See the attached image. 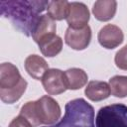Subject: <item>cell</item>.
<instances>
[{
  "label": "cell",
  "instance_id": "5b68a950",
  "mask_svg": "<svg viewBox=\"0 0 127 127\" xmlns=\"http://www.w3.org/2000/svg\"><path fill=\"white\" fill-rule=\"evenodd\" d=\"M41 80L45 91L50 95H58L67 89L64 72L59 68H49Z\"/></svg>",
  "mask_w": 127,
  "mask_h": 127
},
{
  "label": "cell",
  "instance_id": "d6986e66",
  "mask_svg": "<svg viewBox=\"0 0 127 127\" xmlns=\"http://www.w3.org/2000/svg\"><path fill=\"white\" fill-rule=\"evenodd\" d=\"M114 62L119 69L127 70V45L117 51V53L115 54Z\"/></svg>",
  "mask_w": 127,
  "mask_h": 127
},
{
  "label": "cell",
  "instance_id": "e0dca14e",
  "mask_svg": "<svg viewBox=\"0 0 127 127\" xmlns=\"http://www.w3.org/2000/svg\"><path fill=\"white\" fill-rule=\"evenodd\" d=\"M27 81L23 78L21 82L14 88L11 89H0V98L4 103L13 104L17 102L27 88Z\"/></svg>",
  "mask_w": 127,
  "mask_h": 127
},
{
  "label": "cell",
  "instance_id": "ac0fdd59",
  "mask_svg": "<svg viewBox=\"0 0 127 127\" xmlns=\"http://www.w3.org/2000/svg\"><path fill=\"white\" fill-rule=\"evenodd\" d=\"M111 94L115 97L124 98L127 96V76L114 75L109 79Z\"/></svg>",
  "mask_w": 127,
  "mask_h": 127
},
{
  "label": "cell",
  "instance_id": "9c48e42d",
  "mask_svg": "<svg viewBox=\"0 0 127 127\" xmlns=\"http://www.w3.org/2000/svg\"><path fill=\"white\" fill-rule=\"evenodd\" d=\"M23 77L19 69L11 63H3L0 64V89H11L16 87Z\"/></svg>",
  "mask_w": 127,
  "mask_h": 127
},
{
  "label": "cell",
  "instance_id": "4fadbf2b",
  "mask_svg": "<svg viewBox=\"0 0 127 127\" xmlns=\"http://www.w3.org/2000/svg\"><path fill=\"white\" fill-rule=\"evenodd\" d=\"M117 2L114 0H98L93 4L92 14L98 21L106 22L111 20L116 13Z\"/></svg>",
  "mask_w": 127,
  "mask_h": 127
},
{
  "label": "cell",
  "instance_id": "7c38bea8",
  "mask_svg": "<svg viewBox=\"0 0 127 127\" xmlns=\"http://www.w3.org/2000/svg\"><path fill=\"white\" fill-rule=\"evenodd\" d=\"M84 94L91 101H102L108 98L111 94L109 83L100 80H91L87 83L84 89Z\"/></svg>",
  "mask_w": 127,
  "mask_h": 127
},
{
  "label": "cell",
  "instance_id": "52a82bcc",
  "mask_svg": "<svg viewBox=\"0 0 127 127\" xmlns=\"http://www.w3.org/2000/svg\"><path fill=\"white\" fill-rule=\"evenodd\" d=\"M97 39L99 44L103 48L107 50H112L122 44L124 40V35L122 30L118 26L113 24H107L100 29Z\"/></svg>",
  "mask_w": 127,
  "mask_h": 127
},
{
  "label": "cell",
  "instance_id": "30bf717a",
  "mask_svg": "<svg viewBox=\"0 0 127 127\" xmlns=\"http://www.w3.org/2000/svg\"><path fill=\"white\" fill-rule=\"evenodd\" d=\"M56 30H57L56 22L48 14H45L40 17L39 21L37 22L36 26L34 27V29L32 31L31 36H32L33 40L37 44H39L44 39H46L52 35H55Z\"/></svg>",
  "mask_w": 127,
  "mask_h": 127
},
{
  "label": "cell",
  "instance_id": "9a60e30c",
  "mask_svg": "<svg viewBox=\"0 0 127 127\" xmlns=\"http://www.w3.org/2000/svg\"><path fill=\"white\" fill-rule=\"evenodd\" d=\"M38 46L43 56L48 57V58H53L62 52L63 40L60 36L55 34L41 41L38 44Z\"/></svg>",
  "mask_w": 127,
  "mask_h": 127
},
{
  "label": "cell",
  "instance_id": "8fae6325",
  "mask_svg": "<svg viewBox=\"0 0 127 127\" xmlns=\"http://www.w3.org/2000/svg\"><path fill=\"white\" fill-rule=\"evenodd\" d=\"M25 69L27 73L35 78V79H42L43 75L46 73V71L49 69V64L46 62V60L38 55H30L26 58L24 63Z\"/></svg>",
  "mask_w": 127,
  "mask_h": 127
},
{
  "label": "cell",
  "instance_id": "6da1fadb",
  "mask_svg": "<svg viewBox=\"0 0 127 127\" xmlns=\"http://www.w3.org/2000/svg\"><path fill=\"white\" fill-rule=\"evenodd\" d=\"M50 1L43 0H1L0 14L9 19L14 27L30 37L41 14L48 8Z\"/></svg>",
  "mask_w": 127,
  "mask_h": 127
},
{
  "label": "cell",
  "instance_id": "277c9868",
  "mask_svg": "<svg viewBox=\"0 0 127 127\" xmlns=\"http://www.w3.org/2000/svg\"><path fill=\"white\" fill-rule=\"evenodd\" d=\"M96 127H127V106L114 103L101 107L95 117Z\"/></svg>",
  "mask_w": 127,
  "mask_h": 127
},
{
  "label": "cell",
  "instance_id": "ba28073f",
  "mask_svg": "<svg viewBox=\"0 0 127 127\" xmlns=\"http://www.w3.org/2000/svg\"><path fill=\"white\" fill-rule=\"evenodd\" d=\"M90 18V13L87 6L81 2H70L69 13L66 22L69 28L81 29L87 26Z\"/></svg>",
  "mask_w": 127,
  "mask_h": 127
},
{
  "label": "cell",
  "instance_id": "8992f818",
  "mask_svg": "<svg viewBox=\"0 0 127 127\" xmlns=\"http://www.w3.org/2000/svg\"><path fill=\"white\" fill-rule=\"evenodd\" d=\"M65 44L73 50L81 51L88 47L91 41V29L87 25L81 29L67 28L64 35Z\"/></svg>",
  "mask_w": 127,
  "mask_h": 127
},
{
  "label": "cell",
  "instance_id": "3957f363",
  "mask_svg": "<svg viewBox=\"0 0 127 127\" xmlns=\"http://www.w3.org/2000/svg\"><path fill=\"white\" fill-rule=\"evenodd\" d=\"M45 127H95L94 108L83 98H76L65 104L64 117L54 125Z\"/></svg>",
  "mask_w": 127,
  "mask_h": 127
},
{
  "label": "cell",
  "instance_id": "7a4b0ae2",
  "mask_svg": "<svg viewBox=\"0 0 127 127\" xmlns=\"http://www.w3.org/2000/svg\"><path fill=\"white\" fill-rule=\"evenodd\" d=\"M61 114L59 103L49 95H44L35 101L26 102L20 110V115L25 117L33 127L54 125L60 119Z\"/></svg>",
  "mask_w": 127,
  "mask_h": 127
},
{
  "label": "cell",
  "instance_id": "2e32d148",
  "mask_svg": "<svg viewBox=\"0 0 127 127\" xmlns=\"http://www.w3.org/2000/svg\"><path fill=\"white\" fill-rule=\"evenodd\" d=\"M69 3L66 0H56L50 1L47 11L48 15L54 21H62L66 19L69 13Z\"/></svg>",
  "mask_w": 127,
  "mask_h": 127
},
{
  "label": "cell",
  "instance_id": "ffe728a7",
  "mask_svg": "<svg viewBox=\"0 0 127 127\" xmlns=\"http://www.w3.org/2000/svg\"><path fill=\"white\" fill-rule=\"evenodd\" d=\"M8 127H33V126L25 117L19 114L18 116L12 119Z\"/></svg>",
  "mask_w": 127,
  "mask_h": 127
},
{
  "label": "cell",
  "instance_id": "5bb4252c",
  "mask_svg": "<svg viewBox=\"0 0 127 127\" xmlns=\"http://www.w3.org/2000/svg\"><path fill=\"white\" fill-rule=\"evenodd\" d=\"M64 79L67 89L76 90L80 89L87 83V73L77 67H71L64 71Z\"/></svg>",
  "mask_w": 127,
  "mask_h": 127
}]
</instances>
